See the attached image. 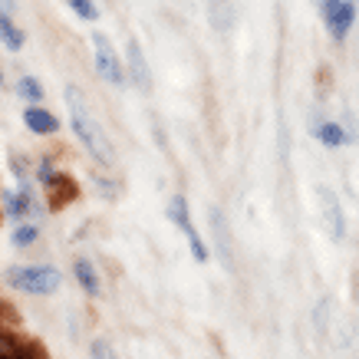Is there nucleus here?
<instances>
[{
  "mask_svg": "<svg viewBox=\"0 0 359 359\" xmlns=\"http://www.w3.org/2000/svg\"><path fill=\"white\" fill-rule=\"evenodd\" d=\"M63 99H66V116H69V129H73V135H76V142L86 149V155L93 158V162L102 168V172H109V168H116V149H112L109 135H106V129L99 126V119L93 116V109H89L86 96H83V89L79 86H66L63 89Z\"/></svg>",
  "mask_w": 359,
  "mask_h": 359,
  "instance_id": "nucleus-1",
  "label": "nucleus"
},
{
  "mask_svg": "<svg viewBox=\"0 0 359 359\" xmlns=\"http://www.w3.org/2000/svg\"><path fill=\"white\" fill-rule=\"evenodd\" d=\"M4 287L27 297H53L63 287V273L53 264H11L0 273Z\"/></svg>",
  "mask_w": 359,
  "mask_h": 359,
  "instance_id": "nucleus-2",
  "label": "nucleus"
},
{
  "mask_svg": "<svg viewBox=\"0 0 359 359\" xmlns=\"http://www.w3.org/2000/svg\"><path fill=\"white\" fill-rule=\"evenodd\" d=\"M33 182L40 188V195L50 198V208H60L63 201H69V198L76 195L73 182L60 172V165H56L53 155H43V158L33 162Z\"/></svg>",
  "mask_w": 359,
  "mask_h": 359,
  "instance_id": "nucleus-3",
  "label": "nucleus"
},
{
  "mask_svg": "<svg viewBox=\"0 0 359 359\" xmlns=\"http://www.w3.org/2000/svg\"><path fill=\"white\" fill-rule=\"evenodd\" d=\"M165 218L172 221L175 228L188 238V250H191V257H195L198 264L211 261V248H208V241L198 234L195 221H191V208H188V198L185 195H172V198H168V205H165Z\"/></svg>",
  "mask_w": 359,
  "mask_h": 359,
  "instance_id": "nucleus-4",
  "label": "nucleus"
},
{
  "mask_svg": "<svg viewBox=\"0 0 359 359\" xmlns=\"http://www.w3.org/2000/svg\"><path fill=\"white\" fill-rule=\"evenodd\" d=\"M93 63H96V76L109 86L122 89L126 86V66H122V56L119 50L112 46V40L106 33H93Z\"/></svg>",
  "mask_w": 359,
  "mask_h": 359,
  "instance_id": "nucleus-5",
  "label": "nucleus"
},
{
  "mask_svg": "<svg viewBox=\"0 0 359 359\" xmlns=\"http://www.w3.org/2000/svg\"><path fill=\"white\" fill-rule=\"evenodd\" d=\"M46 211H50V205H43V198H27L17 188H4L0 191V215L11 224H23V221L43 224Z\"/></svg>",
  "mask_w": 359,
  "mask_h": 359,
  "instance_id": "nucleus-6",
  "label": "nucleus"
},
{
  "mask_svg": "<svg viewBox=\"0 0 359 359\" xmlns=\"http://www.w3.org/2000/svg\"><path fill=\"white\" fill-rule=\"evenodd\" d=\"M208 234H211V250H215L211 257L224 271H234V234H231V224L218 205H208Z\"/></svg>",
  "mask_w": 359,
  "mask_h": 359,
  "instance_id": "nucleus-7",
  "label": "nucleus"
},
{
  "mask_svg": "<svg viewBox=\"0 0 359 359\" xmlns=\"http://www.w3.org/2000/svg\"><path fill=\"white\" fill-rule=\"evenodd\" d=\"M320 17H323V27L330 36L343 43L356 23V4L353 0H320Z\"/></svg>",
  "mask_w": 359,
  "mask_h": 359,
  "instance_id": "nucleus-8",
  "label": "nucleus"
},
{
  "mask_svg": "<svg viewBox=\"0 0 359 359\" xmlns=\"http://www.w3.org/2000/svg\"><path fill=\"white\" fill-rule=\"evenodd\" d=\"M122 66H126V83H129L135 93L149 96V93H152V86H155V79H152V69H149V60H145V50H142V43L135 40V36L126 43Z\"/></svg>",
  "mask_w": 359,
  "mask_h": 359,
  "instance_id": "nucleus-9",
  "label": "nucleus"
},
{
  "mask_svg": "<svg viewBox=\"0 0 359 359\" xmlns=\"http://www.w3.org/2000/svg\"><path fill=\"white\" fill-rule=\"evenodd\" d=\"M316 201H320V224L327 228V234L333 241H343V234H346V218H343V208H339V198L333 195V188L320 185L316 188Z\"/></svg>",
  "mask_w": 359,
  "mask_h": 359,
  "instance_id": "nucleus-10",
  "label": "nucleus"
},
{
  "mask_svg": "<svg viewBox=\"0 0 359 359\" xmlns=\"http://www.w3.org/2000/svg\"><path fill=\"white\" fill-rule=\"evenodd\" d=\"M0 359H43V349L0 323Z\"/></svg>",
  "mask_w": 359,
  "mask_h": 359,
  "instance_id": "nucleus-11",
  "label": "nucleus"
},
{
  "mask_svg": "<svg viewBox=\"0 0 359 359\" xmlns=\"http://www.w3.org/2000/svg\"><path fill=\"white\" fill-rule=\"evenodd\" d=\"M73 277H76V283H79V290L86 297H102V273H99V267H96V261L93 257H86V254H76L73 257Z\"/></svg>",
  "mask_w": 359,
  "mask_h": 359,
  "instance_id": "nucleus-12",
  "label": "nucleus"
},
{
  "mask_svg": "<svg viewBox=\"0 0 359 359\" xmlns=\"http://www.w3.org/2000/svg\"><path fill=\"white\" fill-rule=\"evenodd\" d=\"M23 126L30 135H40V139H50L60 132V119H56V112H50L46 106H27L23 109Z\"/></svg>",
  "mask_w": 359,
  "mask_h": 359,
  "instance_id": "nucleus-13",
  "label": "nucleus"
},
{
  "mask_svg": "<svg viewBox=\"0 0 359 359\" xmlns=\"http://www.w3.org/2000/svg\"><path fill=\"white\" fill-rule=\"evenodd\" d=\"M17 96L27 102V106H43V99H46V89H43V83L36 76H30V73H23L20 79H17Z\"/></svg>",
  "mask_w": 359,
  "mask_h": 359,
  "instance_id": "nucleus-14",
  "label": "nucleus"
},
{
  "mask_svg": "<svg viewBox=\"0 0 359 359\" xmlns=\"http://www.w3.org/2000/svg\"><path fill=\"white\" fill-rule=\"evenodd\" d=\"M89 185L96 188V195L106 198V201H116V198L122 195V182L112 172H102V168L89 175Z\"/></svg>",
  "mask_w": 359,
  "mask_h": 359,
  "instance_id": "nucleus-15",
  "label": "nucleus"
},
{
  "mask_svg": "<svg viewBox=\"0 0 359 359\" xmlns=\"http://www.w3.org/2000/svg\"><path fill=\"white\" fill-rule=\"evenodd\" d=\"M43 228L40 224H33V221H23V224H13L11 231V248L13 250H30L36 241H40Z\"/></svg>",
  "mask_w": 359,
  "mask_h": 359,
  "instance_id": "nucleus-16",
  "label": "nucleus"
},
{
  "mask_svg": "<svg viewBox=\"0 0 359 359\" xmlns=\"http://www.w3.org/2000/svg\"><path fill=\"white\" fill-rule=\"evenodd\" d=\"M313 135L320 139V145H327V149H343V145H346V129L333 119L320 122V126L313 129Z\"/></svg>",
  "mask_w": 359,
  "mask_h": 359,
  "instance_id": "nucleus-17",
  "label": "nucleus"
},
{
  "mask_svg": "<svg viewBox=\"0 0 359 359\" xmlns=\"http://www.w3.org/2000/svg\"><path fill=\"white\" fill-rule=\"evenodd\" d=\"M0 43L7 46L11 53H20L23 46H27V30L17 27L13 17H7V20H0Z\"/></svg>",
  "mask_w": 359,
  "mask_h": 359,
  "instance_id": "nucleus-18",
  "label": "nucleus"
},
{
  "mask_svg": "<svg viewBox=\"0 0 359 359\" xmlns=\"http://www.w3.org/2000/svg\"><path fill=\"white\" fill-rule=\"evenodd\" d=\"M208 11H211V13H208V20H211V27H215V30H231L234 13H231V4H228V0H218V7L211 4Z\"/></svg>",
  "mask_w": 359,
  "mask_h": 359,
  "instance_id": "nucleus-19",
  "label": "nucleus"
},
{
  "mask_svg": "<svg viewBox=\"0 0 359 359\" xmlns=\"http://www.w3.org/2000/svg\"><path fill=\"white\" fill-rule=\"evenodd\" d=\"M66 7H69V11L76 13L79 20H99V4L96 0H66Z\"/></svg>",
  "mask_w": 359,
  "mask_h": 359,
  "instance_id": "nucleus-20",
  "label": "nucleus"
},
{
  "mask_svg": "<svg viewBox=\"0 0 359 359\" xmlns=\"http://www.w3.org/2000/svg\"><path fill=\"white\" fill-rule=\"evenodd\" d=\"M89 359H119V353H116V346H112L109 339L96 337L89 343Z\"/></svg>",
  "mask_w": 359,
  "mask_h": 359,
  "instance_id": "nucleus-21",
  "label": "nucleus"
},
{
  "mask_svg": "<svg viewBox=\"0 0 359 359\" xmlns=\"http://www.w3.org/2000/svg\"><path fill=\"white\" fill-rule=\"evenodd\" d=\"M17 13V0H0V20H7Z\"/></svg>",
  "mask_w": 359,
  "mask_h": 359,
  "instance_id": "nucleus-22",
  "label": "nucleus"
},
{
  "mask_svg": "<svg viewBox=\"0 0 359 359\" xmlns=\"http://www.w3.org/2000/svg\"><path fill=\"white\" fill-rule=\"evenodd\" d=\"M0 89H4V66H0Z\"/></svg>",
  "mask_w": 359,
  "mask_h": 359,
  "instance_id": "nucleus-23",
  "label": "nucleus"
}]
</instances>
